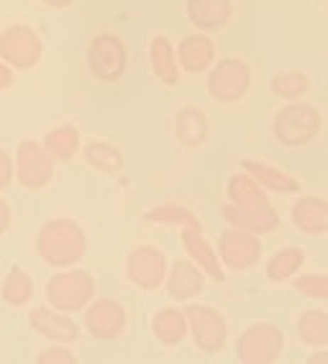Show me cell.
Returning <instances> with one entry per match:
<instances>
[{
  "label": "cell",
  "instance_id": "836d02e7",
  "mask_svg": "<svg viewBox=\"0 0 328 364\" xmlns=\"http://www.w3.org/2000/svg\"><path fill=\"white\" fill-rule=\"evenodd\" d=\"M13 175H16V159H11V154H8V151L0 149V193L11 185Z\"/></svg>",
  "mask_w": 328,
  "mask_h": 364
},
{
  "label": "cell",
  "instance_id": "d4e9b609",
  "mask_svg": "<svg viewBox=\"0 0 328 364\" xmlns=\"http://www.w3.org/2000/svg\"><path fill=\"white\" fill-rule=\"evenodd\" d=\"M82 156L92 169H98L103 175H119L124 169V151L111 141H98L92 139L82 146Z\"/></svg>",
  "mask_w": 328,
  "mask_h": 364
},
{
  "label": "cell",
  "instance_id": "cb8c5ba5",
  "mask_svg": "<svg viewBox=\"0 0 328 364\" xmlns=\"http://www.w3.org/2000/svg\"><path fill=\"white\" fill-rule=\"evenodd\" d=\"M226 193H229V203L241 205V208H264V205H269L267 190H264L249 172L231 175L229 185H226Z\"/></svg>",
  "mask_w": 328,
  "mask_h": 364
},
{
  "label": "cell",
  "instance_id": "83f0119b",
  "mask_svg": "<svg viewBox=\"0 0 328 364\" xmlns=\"http://www.w3.org/2000/svg\"><path fill=\"white\" fill-rule=\"evenodd\" d=\"M0 298L3 303L13 308H23L31 303L33 298V280L28 277L26 269H21L18 264H13L8 269V274L3 277V285H0Z\"/></svg>",
  "mask_w": 328,
  "mask_h": 364
},
{
  "label": "cell",
  "instance_id": "f35d334b",
  "mask_svg": "<svg viewBox=\"0 0 328 364\" xmlns=\"http://www.w3.org/2000/svg\"><path fill=\"white\" fill-rule=\"evenodd\" d=\"M326 6H328V0H326Z\"/></svg>",
  "mask_w": 328,
  "mask_h": 364
},
{
  "label": "cell",
  "instance_id": "6da1fadb",
  "mask_svg": "<svg viewBox=\"0 0 328 364\" xmlns=\"http://www.w3.org/2000/svg\"><path fill=\"white\" fill-rule=\"evenodd\" d=\"M36 252L54 269H67L87 254V236L72 218H52L36 234Z\"/></svg>",
  "mask_w": 328,
  "mask_h": 364
},
{
  "label": "cell",
  "instance_id": "d590c367",
  "mask_svg": "<svg viewBox=\"0 0 328 364\" xmlns=\"http://www.w3.org/2000/svg\"><path fill=\"white\" fill-rule=\"evenodd\" d=\"M8 226H11V205H8V203L0 198V236L6 234Z\"/></svg>",
  "mask_w": 328,
  "mask_h": 364
},
{
  "label": "cell",
  "instance_id": "ba28073f",
  "mask_svg": "<svg viewBox=\"0 0 328 364\" xmlns=\"http://www.w3.org/2000/svg\"><path fill=\"white\" fill-rule=\"evenodd\" d=\"M167 272H170V262L154 244H141L126 257V277L144 293L159 290L167 280Z\"/></svg>",
  "mask_w": 328,
  "mask_h": 364
},
{
  "label": "cell",
  "instance_id": "44dd1931",
  "mask_svg": "<svg viewBox=\"0 0 328 364\" xmlns=\"http://www.w3.org/2000/svg\"><path fill=\"white\" fill-rule=\"evenodd\" d=\"M210 134L208 116H205L197 105H185L175 116V139L187 149H197L203 146L205 139Z\"/></svg>",
  "mask_w": 328,
  "mask_h": 364
},
{
  "label": "cell",
  "instance_id": "5b68a950",
  "mask_svg": "<svg viewBox=\"0 0 328 364\" xmlns=\"http://www.w3.org/2000/svg\"><path fill=\"white\" fill-rule=\"evenodd\" d=\"M87 70L98 82H119L129 70V49L116 33H98L87 44Z\"/></svg>",
  "mask_w": 328,
  "mask_h": 364
},
{
  "label": "cell",
  "instance_id": "4dcf8cb0",
  "mask_svg": "<svg viewBox=\"0 0 328 364\" xmlns=\"http://www.w3.org/2000/svg\"><path fill=\"white\" fill-rule=\"evenodd\" d=\"M269 90L275 92L277 98L283 100H302V95H308L310 80L305 72H280L269 80Z\"/></svg>",
  "mask_w": 328,
  "mask_h": 364
},
{
  "label": "cell",
  "instance_id": "74e56055",
  "mask_svg": "<svg viewBox=\"0 0 328 364\" xmlns=\"http://www.w3.org/2000/svg\"><path fill=\"white\" fill-rule=\"evenodd\" d=\"M46 8H57V11H62V8H70L75 3V0H41Z\"/></svg>",
  "mask_w": 328,
  "mask_h": 364
},
{
  "label": "cell",
  "instance_id": "8d00e7d4",
  "mask_svg": "<svg viewBox=\"0 0 328 364\" xmlns=\"http://www.w3.org/2000/svg\"><path fill=\"white\" fill-rule=\"evenodd\" d=\"M308 364H328V349L323 346V351H315L308 357Z\"/></svg>",
  "mask_w": 328,
  "mask_h": 364
},
{
  "label": "cell",
  "instance_id": "9a60e30c",
  "mask_svg": "<svg viewBox=\"0 0 328 364\" xmlns=\"http://www.w3.org/2000/svg\"><path fill=\"white\" fill-rule=\"evenodd\" d=\"M177 62L187 75H203L216 65V44L205 31L187 33L177 44Z\"/></svg>",
  "mask_w": 328,
  "mask_h": 364
},
{
  "label": "cell",
  "instance_id": "277c9868",
  "mask_svg": "<svg viewBox=\"0 0 328 364\" xmlns=\"http://www.w3.org/2000/svg\"><path fill=\"white\" fill-rule=\"evenodd\" d=\"M283 351L285 333L272 321H256L236 338V359L241 364H272L283 357Z\"/></svg>",
  "mask_w": 328,
  "mask_h": 364
},
{
  "label": "cell",
  "instance_id": "7402d4cb",
  "mask_svg": "<svg viewBox=\"0 0 328 364\" xmlns=\"http://www.w3.org/2000/svg\"><path fill=\"white\" fill-rule=\"evenodd\" d=\"M151 331L157 336L159 344L164 346H177L185 341V336H190V323H187V313L180 308H159L151 318Z\"/></svg>",
  "mask_w": 328,
  "mask_h": 364
},
{
  "label": "cell",
  "instance_id": "e0dca14e",
  "mask_svg": "<svg viewBox=\"0 0 328 364\" xmlns=\"http://www.w3.org/2000/svg\"><path fill=\"white\" fill-rule=\"evenodd\" d=\"M221 215L226 218L229 226L244 228V231H251V234H272L277 226H280V213L275 210V205L269 203L264 208H241V205H234V203H226L221 208Z\"/></svg>",
  "mask_w": 328,
  "mask_h": 364
},
{
  "label": "cell",
  "instance_id": "d6986e66",
  "mask_svg": "<svg viewBox=\"0 0 328 364\" xmlns=\"http://www.w3.org/2000/svg\"><path fill=\"white\" fill-rule=\"evenodd\" d=\"M185 14L197 31H218L229 26L234 16V3L231 0H187Z\"/></svg>",
  "mask_w": 328,
  "mask_h": 364
},
{
  "label": "cell",
  "instance_id": "d6a6232c",
  "mask_svg": "<svg viewBox=\"0 0 328 364\" xmlns=\"http://www.w3.org/2000/svg\"><path fill=\"white\" fill-rule=\"evenodd\" d=\"M36 364H77V357L67 344L54 341V346H46L36 354Z\"/></svg>",
  "mask_w": 328,
  "mask_h": 364
},
{
  "label": "cell",
  "instance_id": "2e32d148",
  "mask_svg": "<svg viewBox=\"0 0 328 364\" xmlns=\"http://www.w3.org/2000/svg\"><path fill=\"white\" fill-rule=\"evenodd\" d=\"M290 221L305 236L328 234V200L318 196H300L290 205Z\"/></svg>",
  "mask_w": 328,
  "mask_h": 364
},
{
  "label": "cell",
  "instance_id": "f546056e",
  "mask_svg": "<svg viewBox=\"0 0 328 364\" xmlns=\"http://www.w3.org/2000/svg\"><path fill=\"white\" fill-rule=\"evenodd\" d=\"M297 336L310 349L328 346V313L326 311H302L297 318Z\"/></svg>",
  "mask_w": 328,
  "mask_h": 364
},
{
  "label": "cell",
  "instance_id": "e575fe53",
  "mask_svg": "<svg viewBox=\"0 0 328 364\" xmlns=\"http://www.w3.org/2000/svg\"><path fill=\"white\" fill-rule=\"evenodd\" d=\"M13 85V67L8 65L6 59H0V92L8 90Z\"/></svg>",
  "mask_w": 328,
  "mask_h": 364
},
{
  "label": "cell",
  "instance_id": "30bf717a",
  "mask_svg": "<svg viewBox=\"0 0 328 364\" xmlns=\"http://www.w3.org/2000/svg\"><path fill=\"white\" fill-rule=\"evenodd\" d=\"M262 241L259 234L244 231V228L231 226L218 236V257L226 269L234 272H249L262 259Z\"/></svg>",
  "mask_w": 328,
  "mask_h": 364
},
{
  "label": "cell",
  "instance_id": "1f68e13d",
  "mask_svg": "<svg viewBox=\"0 0 328 364\" xmlns=\"http://www.w3.org/2000/svg\"><path fill=\"white\" fill-rule=\"evenodd\" d=\"M293 290H297L305 298L328 300V274L321 272H302L293 277Z\"/></svg>",
  "mask_w": 328,
  "mask_h": 364
},
{
  "label": "cell",
  "instance_id": "8992f818",
  "mask_svg": "<svg viewBox=\"0 0 328 364\" xmlns=\"http://www.w3.org/2000/svg\"><path fill=\"white\" fill-rule=\"evenodd\" d=\"M205 87H208L210 98L218 103H239L241 98H246V92L251 87V67L239 57L218 59L208 70Z\"/></svg>",
  "mask_w": 328,
  "mask_h": 364
},
{
  "label": "cell",
  "instance_id": "484cf974",
  "mask_svg": "<svg viewBox=\"0 0 328 364\" xmlns=\"http://www.w3.org/2000/svg\"><path fill=\"white\" fill-rule=\"evenodd\" d=\"M46 151L57 159V162H70L80 149H82V139H80V131L72 124H62L54 126L52 131H46L44 141Z\"/></svg>",
  "mask_w": 328,
  "mask_h": 364
},
{
  "label": "cell",
  "instance_id": "7a4b0ae2",
  "mask_svg": "<svg viewBox=\"0 0 328 364\" xmlns=\"http://www.w3.org/2000/svg\"><path fill=\"white\" fill-rule=\"evenodd\" d=\"M321 129H323L321 111L310 103H302V100H290L272 118V134L288 149L308 146L321 134Z\"/></svg>",
  "mask_w": 328,
  "mask_h": 364
},
{
  "label": "cell",
  "instance_id": "f1b7e54d",
  "mask_svg": "<svg viewBox=\"0 0 328 364\" xmlns=\"http://www.w3.org/2000/svg\"><path fill=\"white\" fill-rule=\"evenodd\" d=\"M149 223H159V226H175V228H197L203 231L197 215L192 213L190 208L185 205H177V203H164V205H154V208L146 210L144 215Z\"/></svg>",
  "mask_w": 328,
  "mask_h": 364
},
{
  "label": "cell",
  "instance_id": "603a6c76",
  "mask_svg": "<svg viewBox=\"0 0 328 364\" xmlns=\"http://www.w3.org/2000/svg\"><path fill=\"white\" fill-rule=\"evenodd\" d=\"M149 65L154 77L162 85H177L180 82V62H177V49L172 46V41L167 36H154L149 44Z\"/></svg>",
  "mask_w": 328,
  "mask_h": 364
},
{
  "label": "cell",
  "instance_id": "ffe728a7",
  "mask_svg": "<svg viewBox=\"0 0 328 364\" xmlns=\"http://www.w3.org/2000/svg\"><path fill=\"white\" fill-rule=\"evenodd\" d=\"M241 167H244V172H249L267 193H280V196H295V193H300V180L288 175V172H283L280 167H272V164L259 162V159H244Z\"/></svg>",
  "mask_w": 328,
  "mask_h": 364
},
{
  "label": "cell",
  "instance_id": "4316f807",
  "mask_svg": "<svg viewBox=\"0 0 328 364\" xmlns=\"http://www.w3.org/2000/svg\"><path fill=\"white\" fill-rule=\"evenodd\" d=\"M302 264H305V252L300 247H285L269 257L264 272L272 282H288L300 272Z\"/></svg>",
  "mask_w": 328,
  "mask_h": 364
},
{
  "label": "cell",
  "instance_id": "ac0fdd59",
  "mask_svg": "<svg viewBox=\"0 0 328 364\" xmlns=\"http://www.w3.org/2000/svg\"><path fill=\"white\" fill-rule=\"evenodd\" d=\"M180 239H182V247H185V252H187V257L208 274L210 280H216V282L226 280L224 262L218 257V249L210 247L208 239L203 236V231H197V228H182V236H180Z\"/></svg>",
  "mask_w": 328,
  "mask_h": 364
},
{
  "label": "cell",
  "instance_id": "3957f363",
  "mask_svg": "<svg viewBox=\"0 0 328 364\" xmlns=\"http://www.w3.org/2000/svg\"><path fill=\"white\" fill-rule=\"evenodd\" d=\"M46 303L62 313L85 311L95 300V277L85 269H62L46 282Z\"/></svg>",
  "mask_w": 328,
  "mask_h": 364
},
{
  "label": "cell",
  "instance_id": "52a82bcc",
  "mask_svg": "<svg viewBox=\"0 0 328 364\" xmlns=\"http://www.w3.org/2000/svg\"><path fill=\"white\" fill-rule=\"evenodd\" d=\"M44 41L31 26L13 23L0 31V59H6L13 70H33L41 62Z\"/></svg>",
  "mask_w": 328,
  "mask_h": 364
},
{
  "label": "cell",
  "instance_id": "9c48e42d",
  "mask_svg": "<svg viewBox=\"0 0 328 364\" xmlns=\"http://www.w3.org/2000/svg\"><path fill=\"white\" fill-rule=\"evenodd\" d=\"M54 159L46 151L44 144L33 141V139H23L16 146V180L21 182V188L26 190H41L46 188L54 177Z\"/></svg>",
  "mask_w": 328,
  "mask_h": 364
},
{
  "label": "cell",
  "instance_id": "5bb4252c",
  "mask_svg": "<svg viewBox=\"0 0 328 364\" xmlns=\"http://www.w3.org/2000/svg\"><path fill=\"white\" fill-rule=\"evenodd\" d=\"M205 277H208V274L187 257V259L172 262L170 272H167V280H164V287H167V295H170L172 300L187 303V300L197 298V295L203 293Z\"/></svg>",
  "mask_w": 328,
  "mask_h": 364
},
{
  "label": "cell",
  "instance_id": "7c38bea8",
  "mask_svg": "<svg viewBox=\"0 0 328 364\" xmlns=\"http://www.w3.org/2000/svg\"><path fill=\"white\" fill-rule=\"evenodd\" d=\"M85 331L98 341H113L126 331L129 316L126 308L121 306L119 300L113 298H95L90 306L85 308Z\"/></svg>",
  "mask_w": 328,
  "mask_h": 364
},
{
  "label": "cell",
  "instance_id": "4fadbf2b",
  "mask_svg": "<svg viewBox=\"0 0 328 364\" xmlns=\"http://www.w3.org/2000/svg\"><path fill=\"white\" fill-rule=\"evenodd\" d=\"M28 323L39 336L57 341V344H72L80 338V326L70 313H62L52 306H39L28 311Z\"/></svg>",
  "mask_w": 328,
  "mask_h": 364
},
{
  "label": "cell",
  "instance_id": "8fae6325",
  "mask_svg": "<svg viewBox=\"0 0 328 364\" xmlns=\"http://www.w3.org/2000/svg\"><path fill=\"white\" fill-rule=\"evenodd\" d=\"M187 323H190V336L195 341L197 351L203 354H218L224 351L229 341V323L213 306H187Z\"/></svg>",
  "mask_w": 328,
  "mask_h": 364
}]
</instances>
